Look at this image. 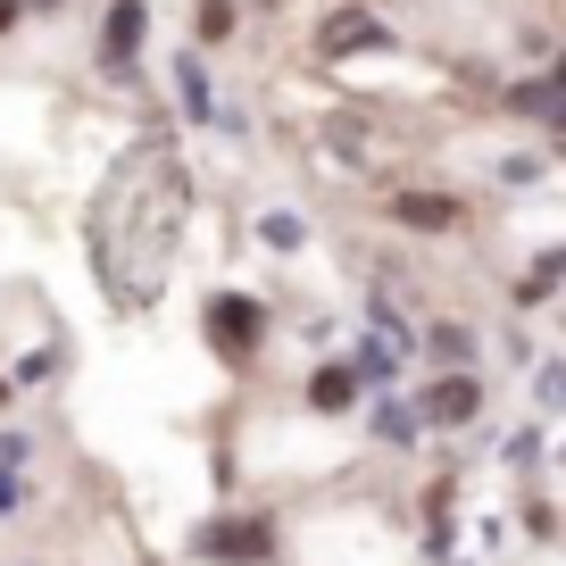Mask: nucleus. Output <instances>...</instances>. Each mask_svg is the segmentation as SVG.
I'll return each instance as SVG.
<instances>
[{"label": "nucleus", "instance_id": "f257e3e1", "mask_svg": "<svg viewBox=\"0 0 566 566\" xmlns=\"http://www.w3.org/2000/svg\"><path fill=\"white\" fill-rule=\"evenodd\" d=\"M200 334H209V350L226 358V367H250L266 342V308L250 301V292H209L200 301Z\"/></svg>", "mask_w": 566, "mask_h": 566}, {"label": "nucleus", "instance_id": "f03ea898", "mask_svg": "<svg viewBox=\"0 0 566 566\" xmlns=\"http://www.w3.org/2000/svg\"><path fill=\"white\" fill-rule=\"evenodd\" d=\"M192 558H209V566H266L275 558V525H266V516H217V525L192 533Z\"/></svg>", "mask_w": 566, "mask_h": 566}, {"label": "nucleus", "instance_id": "7ed1b4c3", "mask_svg": "<svg viewBox=\"0 0 566 566\" xmlns=\"http://www.w3.org/2000/svg\"><path fill=\"white\" fill-rule=\"evenodd\" d=\"M475 417H483V375H467V367L424 375V391H417V424H433V433H459V424H475Z\"/></svg>", "mask_w": 566, "mask_h": 566}, {"label": "nucleus", "instance_id": "20e7f679", "mask_svg": "<svg viewBox=\"0 0 566 566\" xmlns=\"http://www.w3.org/2000/svg\"><path fill=\"white\" fill-rule=\"evenodd\" d=\"M142 34H150V9H142V0H117L108 25H101V75H134Z\"/></svg>", "mask_w": 566, "mask_h": 566}, {"label": "nucleus", "instance_id": "39448f33", "mask_svg": "<svg viewBox=\"0 0 566 566\" xmlns=\"http://www.w3.org/2000/svg\"><path fill=\"white\" fill-rule=\"evenodd\" d=\"M358 384H367L358 358H325V367L308 375V408H317V417H342V408H358Z\"/></svg>", "mask_w": 566, "mask_h": 566}, {"label": "nucleus", "instance_id": "423d86ee", "mask_svg": "<svg viewBox=\"0 0 566 566\" xmlns=\"http://www.w3.org/2000/svg\"><path fill=\"white\" fill-rule=\"evenodd\" d=\"M375 42H384V25H375L367 9H334V18L317 25V51H325V59H350V51H375Z\"/></svg>", "mask_w": 566, "mask_h": 566}, {"label": "nucleus", "instance_id": "0eeeda50", "mask_svg": "<svg viewBox=\"0 0 566 566\" xmlns=\"http://www.w3.org/2000/svg\"><path fill=\"white\" fill-rule=\"evenodd\" d=\"M391 217L417 226V233H442V226H459V200H450V192H400V200H391Z\"/></svg>", "mask_w": 566, "mask_h": 566}, {"label": "nucleus", "instance_id": "6e6552de", "mask_svg": "<svg viewBox=\"0 0 566 566\" xmlns=\"http://www.w3.org/2000/svg\"><path fill=\"white\" fill-rule=\"evenodd\" d=\"M18 467H25V442H0V516L25 500V483H18Z\"/></svg>", "mask_w": 566, "mask_h": 566}, {"label": "nucleus", "instance_id": "1a4fd4ad", "mask_svg": "<svg viewBox=\"0 0 566 566\" xmlns=\"http://www.w3.org/2000/svg\"><path fill=\"white\" fill-rule=\"evenodd\" d=\"M467 350H475V334H467V325H433V358H442V375L467 367Z\"/></svg>", "mask_w": 566, "mask_h": 566}, {"label": "nucleus", "instance_id": "9d476101", "mask_svg": "<svg viewBox=\"0 0 566 566\" xmlns=\"http://www.w3.org/2000/svg\"><path fill=\"white\" fill-rule=\"evenodd\" d=\"M233 34V0H200V42H226Z\"/></svg>", "mask_w": 566, "mask_h": 566}, {"label": "nucleus", "instance_id": "9b49d317", "mask_svg": "<svg viewBox=\"0 0 566 566\" xmlns=\"http://www.w3.org/2000/svg\"><path fill=\"white\" fill-rule=\"evenodd\" d=\"M558 283H566V250H549L542 275H525V301H542V292H558Z\"/></svg>", "mask_w": 566, "mask_h": 566}, {"label": "nucleus", "instance_id": "f8f14e48", "mask_svg": "<svg viewBox=\"0 0 566 566\" xmlns=\"http://www.w3.org/2000/svg\"><path fill=\"white\" fill-rule=\"evenodd\" d=\"M184 101H192V117H209V75L184 67Z\"/></svg>", "mask_w": 566, "mask_h": 566}, {"label": "nucleus", "instance_id": "ddd939ff", "mask_svg": "<svg viewBox=\"0 0 566 566\" xmlns=\"http://www.w3.org/2000/svg\"><path fill=\"white\" fill-rule=\"evenodd\" d=\"M542 408H566V367H542Z\"/></svg>", "mask_w": 566, "mask_h": 566}, {"label": "nucleus", "instance_id": "4468645a", "mask_svg": "<svg viewBox=\"0 0 566 566\" xmlns=\"http://www.w3.org/2000/svg\"><path fill=\"white\" fill-rule=\"evenodd\" d=\"M549 84H558V92H566V51H558V67H549Z\"/></svg>", "mask_w": 566, "mask_h": 566}, {"label": "nucleus", "instance_id": "2eb2a0df", "mask_svg": "<svg viewBox=\"0 0 566 566\" xmlns=\"http://www.w3.org/2000/svg\"><path fill=\"white\" fill-rule=\"evenodd\" d=\"M9 18H18V0H0V34H9Z\"/></svg>", "mask_w": 566, "mask_h": 566}, {"label": "nucleus", "instance_id": "dca6fc26", "mask_svg": "<svg viewBox=\"0 0 566 566\" xmlns=\"http://www.w3.org/2000/svg\"><path fill=\"white\" fill-rule=\"evenodd\" d=\"M25 9H59V0H25Z\"/></svg>", "mask_w": 566, "mask_h": 566}]
</instances>
